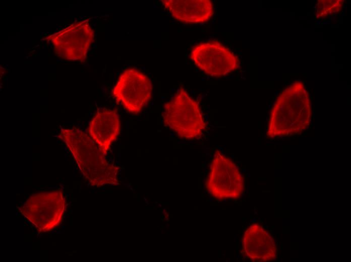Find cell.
I'll use <instances>...</instances> for the list:
<instances>
[{"mask_svg":"<svg viewBox=\"0 0 351 262\" xmlns=\"http://www.w3.org/2000/svg\"><path fill=\"white\" fill-rule=\"evenodd\" d=\"M312 109L304 84L296 81L277 97L270 110L267 137L269 139L299 135L308 127Z\"/></svg>","mask_w":351,"mask_h":262,"instance_id":"6da1fadb","label":"cell"},{"mask_svg":"<svg viewBox=\"0 0 351 262\" xmlns=\"http://www.w3.org/2000/svg\"><path fill=\"white\" fill-rule=\"evenodd\" d=\"M58 137L73 156L81 172L93 185L116 183L118 168L108 163L105 154L89 135L74 126L62 128Z\"/></svg>","mask_w":351,"mask_h":262,"instance_id":"7a4b0ae2","label":"cell"},{"mask_svg":"<svg viewBox=\"0 0 351 262\" xmlns=\"http://www.w3.org/2000/svg\"><path fill=\"white\" fill-rule=\"evenodd\" d=\"M162 118L164 124L182 139L199 138L206 126L199 104L182 87L165 103Z\"/></svg>","mask_w":351,"mask_h":262,"instance_id":"3957f363","label":"cell"},{"mask_svg":"<svg viewBox=\"0 0 351 262\" xmlns=\"http://www.w3.org/2000/svg\"><path fill=\"white\" fill-rule=\"evenodd\" d=\"M66 203L63 192L53 190L30 196L20 208L21 214L40 232H47L62 221Z\"/></svg>","mask_w":351,"mask_h":262,"instance_id":"277c9868","label":"cell"},{"mask_svg":"<svg viewBox=\"0 0 351 262\" xmlns=\"http://www.w3.org/2000/svg\"><path fill=\"white\" fill-rule=\"evenodd\" d=\"M206 187L210 195L220 200L238 199L244 191V178L238 167L219 150L211 161Z\"/></svg>","mask_w":351,"mask_h":262,"instance_id":"5b68a950","label":"cell"},{"mask_svg":"<svg viewBox=\"0 0 351 262\" xmlns=\"http://www.w3.org/2000/svg\"><path fill=\"white\" fill-rule=\"evenodd\" d=\"M58 57L72 61L85 59L94 40V31L87 20L79 21L49 38Z\"/></svg>","mask_w":351,"mask_h":262,"instance_id":"8992f818","label":"cell"},{"mask_svg":"<svg viewBox=\"0 0 351 262\" xmlns=\"http://www.w3.org/2000/svg\"><path fill=\"white\" fill-rule=\"evenodd\" d=\"M190 58L205 74L219 77L239 67L238 57L227 47L215 41L202 42L192 48Z\"/></svg>","mask_w":351,"mask_h":262,"instance_id":"52a82bcc","label":"cell"},{"mask_svg":"<svg viewBox=\"0 0 351 262\" xmlns=\"http://www.w3.org/2000/svg\"><path fill=\"white\" fill-rule=\"evenodd\" d=\"M113 95L129 112L141 111L152 97V86L149 79L135 69L122 73L113 89Z\"/></svg>","mask_w":351,"mask_h":262,"instance_id":"ba28073f","label":"cell"},{"mask_svg":"<svg viewBox=\"0 0 351 262\" xmlns=\"http://www.w3.org/2000/svg\"><path fill=\"white\" fill-rule=\"evenodd\" d=\"M244 255L253 261H267L277 256L275 241L271 235L258 224L250 225L242 240Z\"/></svg>","mask_w":351,"mask_h":262,"instance_id":"9c48e42d","label":"cell"},{"mask_svg":"<svg viewBox=\"0 0 351 262\" xmlns=\"http://www.w3.org/2000/svg\"><path fill=\"white\" fill-rule=\"evenodd\" d=\"M120 117L116 110L98 111L91 120L89 136L105 155L120 133Z\"/></svg>","mask_w":351,"mask_h":262,"instance_id":"30bf717a","label":"cell"},{"mask_svg":"<svg viewBox=\"0 0 351 262\" xmlns=\"http://www.w3.org/2000/svg\"><path fill=\"white\" fill-rule=\"evenodd\" d=\"M164 7L176 20L185 23L207 22L214 14L210 0H162Z\"/></svg>","mask_w":351,"mask_h":262,"instance_id":"8fae6325","label":"cell"},{"mask_svg":"<svg viewBox=\"0 0 351 262\" xmlns=\"http://www.w3.org/2000/svg\"><path fill=\"white\" fill-rule=\"evenodd\" d=\"M343 2L340 0L319 1L316 5L317 17H327L338 13L342 7Z\"/></svg>","mask_w":351,"mask_h":262,"instance_id":"7c38bea8","label":"cell"}]
</instances>
